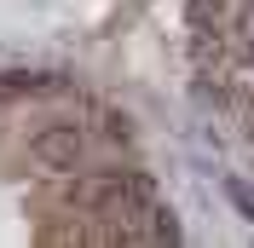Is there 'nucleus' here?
I'll list each match as a JSON object with an SVG mask.
<instances>
[{
    "label": "nucleus",
    "mask_w": 254,
    "mask_h": 248,
    "mask_svg": "<svg viewBox=\"0 0 254 248\" xmlns=\"http://www.w3.org/2000/svg\"><path fill=\"white\" fill-rule=\"evenodd\" d=\"M23 168L41 173V179H69V173L87 168V127L81 122H47L35 127L29 144H23Z\"/></svg>",
    "instance_id": "nucleus-1"
},
{
    "label": "nucleus",
    "mask_w": 254,
    "mask_h": 248,
    "mask_svg": "<svg viewBox=\"0 0 254 248\" xmlns=\"http://www.w3.org/2000/svg\"><path fill=\"white\" fill-rule=\"evenodd\" d=\"M64 75H35V69H0V98H41V93H64Z\"/></svg>",
    "instance_id": "nucleus-2"
},
{
    "label": "nucleus",
    "mask_w": 254,
    "mask_h": 248,
    "mask_svg": "<svg viewBox=\"0 0 254 248\" xmlns=\"http://www.w3.org/2000/svg\"><path fill=\"white\" fill-rule=\"evenodd\" d=\"M220 185H225V202H231V208H237V214L254 225V190L243 185V179H220Z\"/></svg>",
    "instance_id": "nucleus-3"
},
{
    "label": "nucleus",
    "mask_w": 254,
    "mask_h": 248,
    "mask_svg": "<svg viewBox=\"0 0 254 248\" xmlns=\"http://www.w3.org/2000/svg\"><path fill=\"white\" fill-rule=\"evenodd\" d=\"M104 133H110V139H133V127H127V116H116V110H110V116H104Z\"/></svg>",
    "instance_id": "nucleus-4"
}]
</instances>
